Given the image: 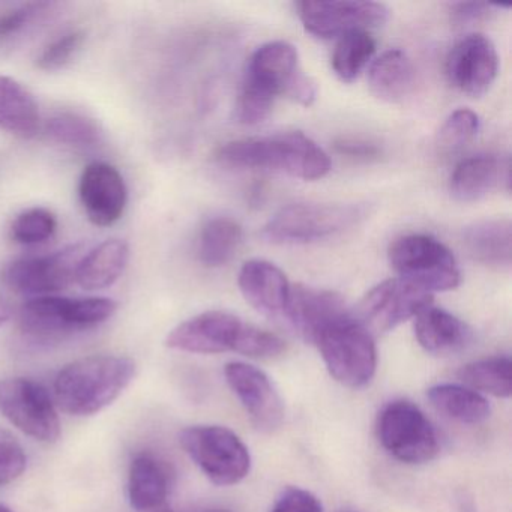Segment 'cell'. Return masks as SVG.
Returning <instances> with one entry per match:
<instances>
[{
	"mask_svg": "<svg viewBox=\"0 0 512 512\" xmlns=\"http://www.w3.org/2000/svg\"><path fill=\"white\" fill-rule=\"evenodd\" d=\"M188 457L218 487H230L247 478L251 454L241 437L221 425H193L179 434Z\"/></svg>",
	"mask_w": 512,
	"mask_h": 512,
	"instance_id": "obj_6",
	"label": "cell"
},
{
	"mask_svg": "<svg viewBox=\"0 0 512 512\" xmlns=\"http://www.w3.org/2000/svg\"><path fill=\"white\" fill-rule=\"evenodd\" d=\"M244 85L274 101L287 97L305 107L317 98L316 83L304 73L298 50L287 41L263 44L253 53Z\"/></svg>",
	"mask_w": 512,
	"mask_h": 512,
	"instance_id": "obj_8",
	"label": "cell"
},
{
	"mask_svg": "<svg viewBox=\"0 0 512 512\" xmlns=\"http://www.w3.org/2000/svg\"><path fill=\"white\" fill-rule=\"evenodd\" d=\"M479 127H481V121L475 112L469 109L455 110L440 127L437 134V148L445 154L460 151L475 139Z\"/></svg>",
	"mask_w": 512,
	"mask_h": 512,
	"instance_id": "obj_33",
	"label": "cell"
},
{
	"mask_svg": "<svg viewBox=\"0 0 512 512\" xmlns=\"http://www.w3.org/2000/svg\"><path fill=\"white\" fill-rule=\"evenodd\" d=\"M350 314L343 296L332 290L316 287L290 286L289 299L283 320L307 343H314L317 335L335 320Z\"/></svg>",
	"mask_w": 512,
	"mask_h": 512,
	"instance_id": "obj_18",
	"label": "cell"
},
{
	"mask_svg": "<svg viewBox=\"0 0 512 512\" xmlns=\"http://www.w3.org/2000/svg\"><path fill=\"white\" fill-rule=\"evenodd\" d=\"M217 157L226 166L274 170L302 181L325 178L331 170L329 155L301 131L236 140L224 145Z\"/></svg>",
	"mask_w": 512,
	"mask_h": 512,
	"instance_id": "obj_2",
	"label": "cell"
},
{
	"mask_svg": "<svg viewBox=\"0 0 512 512\" xmlns=\"http://www.w3.org/2000/svg\"><path fill=\"white\" fill-rule=\"evenodd\" d=\"M275 101L254 89L244 86L236 104V118L244 125H257L268 118Z\"/></svg>",
	"mask_w": 512,
	"mask_h": 512,
	"instance_id": "obj_38",
	"label": "cell"
},
{
	"mask_svg": "<svg viewBox=\"0 0 512 512\" xmlns=\"http://www.w3.org/2000/svg\"><path fill=\"white\" fill-rule=\"evenodd\" d=\"M0 130L20 139H32L41 130L40 106L34 94L8 76H0Z\"/></svg>",
	"mask_w": 512,
	"mask_h": 512,
	"instance_id": "obj_25",
	"label": "cell"
},
{
	"mask_svg": "<svg viewBox=\"0 0 512 512\" xmlns=\"http://www.w3.org/2000/svg\"><path fill=\"white\" fill-rule=\"evenodd\" d=\"M118 304L110 298H65L50 295L32 298L20 308V329L40 341L59 340L107 322Z\"/></svg>",
	"mask_w": 512,
	"mask_h": 512,
	"instance_id": "obj_3",
	"label": "cell"
},
{
	"mask_svg": "<svg viewBox=\"0 0 512 512\" xmlns=\"http://www.w3.org/2000/svg\"><path fill=\"white\" fill-rule=\"evenodd\" d=\"M0 412L26 436L44 443L61 437L56 404L41 383L26 377L0 380Z\"/></svg>",
	"mask_w": 512,
	"mask_h": 512,
	"instance_id": "obj_10",
	"label": "cell"
},
{
	"mask_svg": "<svg viewBox=\"0 0 512 512\" xmlns=\"http://www.w3.org/2000/svg\"><path fill=\"white\" fill-rule=\"evenodd\" d=\"M79 197L88 220L95 226L118 223L128 203L124 176L109 163H91L79 181Z\"/></svg>",
	"mask_w": 512,
	"mask_h": 512,
	"instance_id": "obj_17",
	"label": "cell"
},
{
	"mask_svg": "<svg viewBox=\"0 0 512 512\" xmlns=\"http://www.w3.org/2000/svg\"><path fill=\"white\" fill-rule=\"evenodd\" d=\"M377 43L370 31H353L338 40L332 53V70L344 83H352L376 55Z\"/></svg>",
	"mask_w": 512,
	"mask_h": 512,
	"instance_id": "obj_30",
	"label": "cell"
},
{
	"mask_svg": "<svg viewBox=\"0 0 512 512\" xmlns=\"http://www.w3.org/2000/svg\"><path fill=\"white\" fill-rule=\"evenodd\" d=\"M415 68L406 53L398 49L382 53L371 64L368 85L380 100L398 103L412 91Z\"/></svg>",
	"mask_w": 512,
	"mask_h": 512,
	"instance_id": "obj_27",
	"label": "cell"
},
{
	"mask_svg": "<svg viewBox=\"0 0 512 512\" xmlns=\"http://www.w3.org/2000/svg\"><path fill=\"white\" fill-rule=\"evenodd\" d=\"M340 154L349 155L353 158H374L379 155V148L373 143L364 142L359 139H344L335 145Z\"/></svg>",
	"mask_w": 512,
	"mask_h": 512,
	"instance_id": "obj_41",
	"label": "cell"
},
{
	"mask_svg": "<svg viewBox=\"0 0 512 512\" xmlns=\"http://www.w3.org/2000/svg\"><path fill=\"white\" fill-rule=\"evenodd\" d=\"M286 352V343L278 335L245 323L236 353L254 359L278 358Z\"/></svg>",
	"mask_w": 512,
	"mask_h": 512,
	"instance_id": "obj_36",
	"label": "cell"
},
{
	"mask_svg": "<svg viewBox=\"0 0 512 512\" xmlns=\"http://www.w3.org/2000/svg\"><path fill=\"white\" fill-rule=\"evenodd\" d=\"M431 304L433 295L427 290L403 278H391L374 286L359 302L353 316L371 334H385L401 323L415 319Z\"/></svg>",
	"mask_w": 512,
	"mask_h": 512,
	"instance_id": "obj_11",
	"label": "cell"
},
{
	"mask_svg": "<svg viewBox=\"0 0 512 512\" xmlns=\"http://www.w3.org/2000/svg\"><path fill=\"white\" fill-rule=\"evenodd\" d=\"M499 73V55L490 38L470 34L461 38L446 58V77L461 94L479 98Z\"/></svg>",
	"mask_w": 512,
	"mask_h": 512,
	"instance_id": "obj_16",
	"label": "cell"
},
{
	"mask_svg": "<svg viewBox=\"0 0 512 512\" xmlns=\"http://www.w3.org/2000/svg\"><path fill=\"white\" fill-rule=\"evenodd\" d=\"M299 20L317 38L343 37L353 31H371L388 22L389 8L379 2H299Z\"/></svg>",
	"mask_w": 512,
	"mask_h": 512,
	"instance_id": "obj_13",
	"label": "cell"
},
{
	"mask_svg": "<svg viewBox=\"0 0 512 512\" xmlns=\"http://www.w3.org/2000/svg\"><path fill=\"white\" fill-rule=\"evenodd\" d=\"M376 434L382 448L395 460L425 464L439 454L436 428L424 412L409 400L389 401L377 416Z\"/></svg>",
	"mask_w": 512,
	"mask_h": 512,
	"instance_id": "obj_9",
	"label": "cell"
},
{
	"mask_svg": "<svg viewBox=\"0 0 512 512\" xmlns=\"http://www.w3.org/2000/svg\"><path fill=\"white\" fill-rule=\"evenodd\" d=\"M427 398L440 415L460 424H482L491 415L490 403L484 395L457 383L431 386Z\"/></svg>",
	"mask_w": 512,
	"mask_h": 512,
	"instance_id": "obj_26",
	"label": "cell"
},
{
	"mask_svg": "<svg viewBox=\"0 0 512 512\" xmlns=\"http://www.w3.org/2000/svg\"><path fill=\"white\" fill-rule=\"evenodd\" d=\"M136 376L128 356L92 355L65 365L55 380L59 409L71 416H92L118 400Z\"/></svg>",
	"mask_w": 512,
	"mask_h": 512,
	"instance_id": "obj_1",
	"label": "cell"
},
{
	"mask_svg": "<svg viewBox=\"0 0 512 512\" xmlns=\"http://www.w3.org/2000/svg\"><path fill=\"white\" fill-rule=\"evenodd\" d=\"M86 35L83 31H70L50 41L37 58V67L47 73H55L67 67L80 52Z\"/></svg>",
	"mask_w": 512,
	"mask_h": 512,
	"instance_id": "obj_35",
	"label": "cell"
},
{
	"mask_svg": "<svg viewBox=\"0 0 512 512\" xmlns=\"http://www.w3.org/2000/svg\"><path fill=\"white\" fill-rule=\"evenodd\" d=\"M364 217L361 205L293 203L268 221L263 236L272 244H313L340 235Z\"/></svg>",
	"mask_w": 512,
	"mask_h": 512,
	"instance_id": "obj_5",
	"label": "cell"
},
{
	"mask_svg": "<svg viewBox=\"0 0 512 512\" xmlns=\"http://www.w3.org/2000/svg\"><path fill=\"white\" fill-rule=\"evenodd\" d=\"M469 256L488 268L508 271L512 263V224L508 218L476 221L463 232Z\"/></svg>",
	"mask_w": 512,
	"mask_h": 512,
	"instance_id": "obj_22",
	"label": "cell"
},
{
	"mask_svg": "<svg viewBox=\"0 0 512 512\" xmlns=\"http://www.w3.org/2000/svg\"><path fill=\"white\" fill-rule=\"evenodd\" d=\"M493 8V4H482V2H457L451 5L449 13L455 25L464 26L487 19Z\"/></svg>",
	"mask_w": 512,
	"mask_h": 512,
	"instance_id": "obj_40",
	"label": "cell"
},
{
	"mask_svg": "<svg viewBox=\"0 0 512 512\" xmlns=\"http://www.w3.org/2000/svg\"><path fill=\"white\" fill-rule=\"evenodd\" d=\"M329 374L347 388H364L377 370L373 334L352 313L326 326L314 343Z\"/></svg>",
	"mask_w": 512,
	"mask_h": 512,
	"instance_id": "obj_4",
	"label": "cell"
},
{
	"mask_svg": "<svg viewBox=\"0 0 512 512\" xmlns=\"http://www.w3.org/2000/svg\"><path fill=\"white\" fill-rule=\"evenodd\" d=\"M172 487L169 466L152 454L134 458L128 476V499L137 512L157 511L164 506Z\"/></svg>",
	"mask_w": 512,
	"mask_h": 512,
	"instance_id": "obj_24",
	"label": "cell"
},
{
	"mask_svg": "<svg viewBox=\"0 0 512 512\" xmlns=\"http://www.w3.org/2000/svg\"><path fill=\"white\" fill-rule=\"evenodd\" d=\"M58 218L47 208H31L20 212L11 224L10 235L16 244L32 247L55 236Z\"/></svg>",
	"mask_w": 512,
	"mask_h": 512,
	"instance_id": "obj_32",
	"label": "cell"
},
{
	"mask_svg": "<svg viewBox=\"0 0 512 512\" xmlns=\"http://www.w3.org/2000/svg\"><path fill=\"white\" fill-rule=\"evenodd\" d=\"M512 362L508 356H490L469 362L458 370L460 382L479 394L509 398L512 392Z\"/></svg>",
	"mask_w": 512,
	"mask_h": 512,
	"instance_id": "obj_29",
	"label": "cell"
},
{
	"mask_svg": "<svg viewBox=\"0 0 512 512\" xmlns=\"http://www.w3.org/2000/svg\"><path fill=\"white\" fill-rule=\"evenodd\" d=\"M83 254L82 245H70L46 256L16 260L5 269L4 281L20 295L34 298L56 295L74 283Z\"/></svg>",
	"mask_w": 512,
	"mask_h": 512,
	"instance_id": "obj_12",
	"label": "cell"
},
{
	"mask_svg": "<svg viewBox=\"0 0 512 512\" xmlns=\"http://www.w3.org/2000/svg\"><path fill=\"white\" fill-rule=\"evenodd\" d=\"M244 238L238 221L215 217L203 226L199 238V260L208 268H220L235 257Z\"/></svg>",
	"mask_w": 512,
	"mask_h": 512,
	"instance_id": "obj_28",
	"label": "cell"
},
{
	"mask_svg": "<svg viewBox=\"0 0 512 512\" xmlns=\"http://www.w3.org/2000/svg\"><path fill=\"white\" fill-rule=\"evenodd\" d=\"M43 133L52 142L77 148L94 146L101 140L100 125L88 116L73 112L58 113L47 119Z\"/></svg>",
	"mask_w": 512,
	"mask_h": 512,
	"instance_id": "obj_31",
	"label": "cell"
},
{
	"mask_svg": "<svg viewBox=\"0 0 512 512\" xmlns=\"http://www.w3.org/2000/svg\"><path fill=\"white\" fill-rule=\"evenodd\" d=\"M245 322L226 311H206L179 323L166 338V346L196 355L235 352Z\"/></svg>",
	"mask_w": 512,
	"mask_h": 512,
	"instance_id": "obj_14",
	"label": "cell"
},
{
	"mask_svg": "<svg viewBox=\"0 0 512 512\" xmlns=\"http://www.w3.org/2000/svg\"><path fill=\"white\" fill-rule=\"evenodd\" d=\"M451 194L458 202H478L494 191L511 188V161L503 155H476L455 167Z\"/></svg>",
	"mask_w": 512,
	"mask_h": 512,
	"instance_id": "obj_19",
	"label": "cell"
},
{
	"mask_svg": "<svg viewBox=\"0 0 512 512\" xmlns=\"http://www.w3.org/2000/svg\"><path fill=\"white\" fill-rule=\"evenodd\" d=\"M415 337L425 352L449 356L466 349L473 332L463 320L431 304L415 317Z\"/></svg>",
	"mask_w": 512,
	"mask_h": 512,
	"instance_id": "obj_21",
	"label": "cell"
},
{
	"mask_svg": "<svg viewBox=\"0 0 512 512\" xmlns=\"http://www.w3.org/2000/svg\"><path fill=\"white\" fill-rule=\"evenodd\" d=\"M155 512H173V511H172V509L167 508V506L164 505V506H161V508H158L157 511H155Z\"/></svg>",
	"mask_w": 512,
	"mask_h": 512,
	"instance_id": "obj_44",
	"label": "cell"
},
{
	"mask_svg": "<svg viewBox=\"0 0 512 512\" xmlns=\"http://www.w3.org/2000/svg\"><path fill=\"white\" fill-rule=\"evenodd\" d=\"M56 7L52 2H29L0 14V41L13 40L40 23Z\"/></svg>",
	"mask_w": 512,
	"mask_h": 512,
	"instance_id": "obj_34",
	"label": "cell"
},
{
	"mask_svg": "<svg viewBox=\"0 0 512 512\" xmlns=\"http://www.w3.org/2000/svg\"><path fill=\"white\" fill-rule=\"evenodd\" d=\"M10 316V308H8L4 302L0 301V326L4 325L5 322H8Z\"/></svg>",
	"mask_w": 512,
	"mask_h": 512,
	"instance_id": "obj_42",
	"label": "cell"
},
{
	"mask_svg": "<svg viewBox=\"0 0 512 512\" xmlns=\"http://www.w3.org/2000/svg\"><path fill=\"white\" fill-rule=\"evenodd\" d=\"M389 263L403 280L433 292H448L460 286L457 260L439 239L422 233L404 235L392 242Z\"/></svg>",
	"mask_w": 512,
	"mask_h": 512,
	"instance_id": "obj_7",
	"label": "cell"
},
{
	"mask_svg": "<svg viewBox=\"0 0 512 512\" xmlns=\"http://www.w3.org/2000/svg\"><path fill=\"white\" fill-rule=\"evenodd\" d=\"M0 512H14V511H11V509L7 508V506L0 505Z\"/></svg>",
	"mask_w": 512,
	"mask_h": 512,
	"instance_id": "obj_45",
	"label": "cell"
},
{
	"mask_svg": "<svg viewBox=\"0 0 512 512\" xmlns=\"http://www.w3.org/2000/svg\"><path fill=\"white\" fill-rule=\"evenodd\" d=\"M203 512H232V511H229V509H224V508H211V509H206V511H203Z\"/></svg>",
	"mask_w": 512,
	"mask_h": 512,
	"instance_id": "obj_43",
	"label": "cell"
},
{
	"mask_svg": "<svg viewBox=\"0 0 512 512\" xmlns=\"http://www.w3.org/2000/svg\"><path fill=\"white\" fill-rule=\"evenodd\" d=\"M238 284L254 310L263 316L283 319L292 284L277 265L268 260H248L239 271Z\"/></svg>",
	"mask_w": 512,
	"mask_h": 512,
	"instance_id": "obj_20",
	"label": "cell"
},
{
	"mask_svg": "<svg viewBox=\"0 0 512 512\" xmlns=\"http://www.w3.org/2000/svg\"><path fill=\"white\" fill-rule=\"evenodd\" d=\"M224 376L259 430L271 433L283 424L286 416L283 398L265 371L245 362H229Z\"/></svg>",
	"mask_w": 512,
	"mask_h": 512,
	"instance_id": "obj_15",
	"label": "cell"
},
{
	"mask_svg": "<svg viewBox=\"0 0 512 512\" xmlns=\"http://www.w3.org/2000/svg\"><path fill=\"white\" fill-rule=\"evenodd\" d=\"M271 512H323V505L311 491L289 487L278 497Z\"/></svg>",
	"mask_w": 512,
	"mask_h": 512,
	"instance_id": "obj_39",
	"label": "cell"
},
{
	"mask_svg": "<svg viewBox=\"0 0 512 512\" xmlns=\"http://www.w3.org/2000/svg\"><path fill=\"white\" fill-rule=\"evenodd\" d=\"M28 466L25 449L11 431L0 428V487L16 481Z\"/></svg>",
	"mask_w": 512,
	"mask_h": 512,
	"instance_id": "obj_37",
	"label": "cell"
},
{
	"mask_svg": "<svg viewBox=\"0 0 512 512\" xmlns=\"http://www.w3.org/2000/svg\"><path fill=\"white\" fill-rule=\"evenodd\" d=\"M130 262V245L122 239H107L83 254L76 269L74 283L94 292L113 286Z\"/></svg>",
	"mask_w": 512,
	"mask_h": 512,
	"instance_id": "obj_23",
	"label": "cell"
}]
</instances>
